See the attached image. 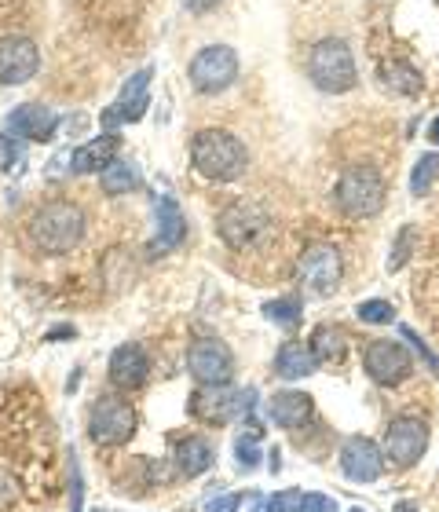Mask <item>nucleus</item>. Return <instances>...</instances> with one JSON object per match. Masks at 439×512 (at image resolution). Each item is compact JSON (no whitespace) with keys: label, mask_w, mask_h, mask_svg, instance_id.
I'll return each mask as SVG.
<instances>
[{"label":"nucleus","mask_w":439,"mask_h":512,"mask_svg":"<svg viewBox=\"0 0 439 512\" xmlns=\"http://www.w3.org/2000/svg\"><path fill=\"white\" fill-rule=\"evenodd\" d=\"M264 315H268V322L282 326V330H297L300 315H304V300H300L297 293H293V297L268 300V304H264Z\"/></svg>","instance_id":"393cba45"},{"label":"nucleus","mask_w":439,"mask_h":512,"mask_svg":"<svg viewBox=\"0 0 439 512\" xmlns=\"http://www.w3.org/2000/svg\"><path fill=\"white\" fill-rule=\"evenodd\" d=\"M191 161L205 180L231 183L249 169V150L242 139L224 128H205L191 139Z\"/></svg>","instance_id":"f03ea898"},{"label":"nucleus","mask_w":439,"mask_h":512,"mask_svg":"<svg viewBox=\"0 0 439 512\" xmlns=\"http://www.w3.org/2000/svg\"><path fill=\"white\" fill-rule=\"evenodd\" d=\"M297 278L311 297H333V289L341 282V253L333 246H326V242H315V246H308L300 253Z\"/></svg>","instance_id":"9d476101"},{"label":"nucleus","mask_w":439,"mask_h":512,"mask_svg":"<svg viewBox=\"0 0 439 512\" xmlns=\"http://www.w3.org/2000/svg\"><path fill=\"white\" fill-rule=\"evenodd\" d=\"M140 183V172H136V165L132 161H110L107 169H103V191L107 194H129L132 187Z\"/></svg>","instance_id":"a878e982"},{"label":"nucleus","mask_w":439,"mask_h":512,"mask_svg":"<svg viewBox=\"0 0 439 512\" xmlns=\"http://www.w3.org/2000/svg\"><path fill=\"white\" fill-rule=\"evenodd\" d=\"M308 77L315 81L319 92H352L359 74H355V59L348 52V44L337 37H326L308 52Z\"/></svg>","instance_id":"39448f33"},{"label":"nucleus","mask_w":439,"mask_h":512,"mask_svg":"<svg viewBox=\"0 0 439 512\" xmlns=\"http://www.w3.org/2000/svg\"><path fill=\"white\" fill-rule=\"evenodd\" d=\"M392 512H418V505H414V502H396V509H392Z\"/></svg>","instance_id":"4c0bfd02"},{"label":"nucleus","mask_w":439,"mask_h":512,"mask_svg":"<svg viewBox=\"0 0 439 512\" xmlns=\"http://www.w3.org/2000/svg\"><path fill=\"white\" fill-rule=\"evenodd\" d=\"M410 242H414V227H403L399 231V242L392 246V260H388V271H399V267L407 264V256H410Z\"/></svg>","instance_id":"2f4dec72"},{"label":"nucleus","mask_w":439,"mask_h":512,"mask_svg":"<svg viewBox=\"0 0 439 512\" xmlns=\"http://www.w3.org/2000/svg\"><path fill=\"white\" fill-rule=\"evenodd\" d=\"M341 472L352 483H374V480H381V472H385V450L377 447L374 439H366V436L344 439V447H341Z\"/></svg>","instance_id":"2eb2a0df"},{"label":"nucleus","mask_w":439,"mask_h":512,"mask_svg":"<svg viewBox=\"0 0 439 512\" xmlns=\"http://www.w3.org/2000/svg\"><path fill=\"white\" fill-rule=\"evenodd\" d=\"M315 410V399L308 392H275L268 399V417L279 428H300Z\"/></svg>","instance_id":"aec40b11"},{"label":"nucleus","mask_w":439,"mask_h":512,"mask_svg":"<svg viewBox=\"0 0 439 512\" xmlns=\"http://www.w3.org/2000/svg\"><path fill=\"white\" fill-rule=\"evenodd\" d=\"M150 77H154V70L150 66H143L140 74H132L125 85H121L118 99L110 103L107 110H103V128H121V125H136V121L147 114V103H150Z\"/></svg>","instance_id":"f8f14e48"},{"label":"nucleus","mask_w":439,"mask_h":512,"mask_svg":"<svg viewBox=\"0 0 439 512\" xmlns=\"http://www.w3.org/2000/svg\"><path fill=\"white\" fill-rule=\"evenodd\" d=\"M439 180V154H425V158H418V165H414V172H410V191L425 194L432 187V183Z\"/></svg>","instance_id":"bb28decb"},{"label":"nucleus","mask_w":439,"mask_h":512,"mask_svg":"<svg viewBox=\"0 0 439 512\" xmlns=\"http://www.w3.org/2000/svg\"><path fill=\"white\" fill-rule=\"evenodd\" d=\"M172 461H176V469L183 472V476H202V472L213 469V447H209V439L202 436H180L172 439Z\"/></svg>","instance_id":"6ab92c4d"},{"label":"nucleus","mask_w":439,"mask_h":512,"mask_svg":"<svg viewBox=\"0 0 439 512\" xmlns=\"http://www.w3.org/2000/svg\"><path fill=\"white\" fill-rule=\"evenodd\" d=\"M333 202H337V209L344 216H352V220L377 216L385 209V180L377 176V169H366V165L344 169V176L333 187Z\"/></svg>","instance_id":"20e7f679"},{"label":"nucleus","mask_w":439,"mask_h":512,"mask_svg":"<svg viewBox=\"0 0 439 512\" xmlns=\"http://www.w3.org/2000/svg\"><path fill=\"white\" fill-rule=\"evenodd\" d=\"M238 509H242V494H235V491L205 502V512H238Z\"/></svg>","instance_id":"72a5a7b5"},{"label":"nucleus","mask_w":439,"mask_h":512,"mask_svg":"<svg viewBox=\"0 0 439 512\" xmlns=\"http://www.w3.org/2000/svg\"><path fill=\"white\" fill-rule=\"evenodd\" d=\"M187 370L198 384H227L235 374V355L220 341H194L187 352Z\"/></svg>","instance_id":"4468645a"},{"label":"nucleus","mask_w":439,"mask_h":512,"mask_svg":"<svg viewBox=\"0 0 439 512\" xmlns=\"http://www.w3.org/2000/svg\"><path fill=\"white\" fill-rule=\"evenodd\" d=\"M187 74H191V85L198 88L202 96H216V92H224V88L235 85L238 55L231 52L227 44H209V48H202V52L191 59Z\"/></svg>","instance_id":"6e6552de"},{"label":"nucleus","mask_w":439,"mask_h":512,"mask_svg":"<svg viewBox=\"0 0 439 512\" xmlns=\"http://www.w3.org/2000/svg\"><path fill=\"white\" fill-rule=\"evenodd\" d=\"M311 352H315L319 363H341L344 352H348V337H344V330L326 322V326H319V330L311 333Z\"/></svg>","instance_id":"5701e85b"},{"label":"nucleus","mask_w":439,"mask_h":512,"mask_svg":"<svg viewBox=\"0 0 439 512\" xmlns=\"http://www.w3.org/2000/svg\"><path fill=\"white\" fill-rule=\"evenodd\" d=\"M399 333H403V337H407V341L414 344V352H418L421 359H425V363H429L432 370H436V374H439V359H436V352H432L429 344L421 341V337H418V333H414V330H410V326H399Z\"/></svg>","instance_id":"473e14b6"},{"label":"nucleus","mask_w":439,"mask_h":512,"mask_svg":"<svg viewBox=\"0 0 439 512\" xmlns=\"http://www.w3.org/2000/svg\"><path fill=\"white\" fill-rule=\"evenodd\" d=\"M235 458H238V465H242V469H257L260 465V447H257V439L253 436H242L235 443Z\"/></svg>","instance_id":"7c9ffc66"},{"label":"nucleus","mask_w":439,"mask_h":512,"mask_svg":"<svg viewBox=\"0 0 439 512\" xmlns=\"http://www.w3.org/2000/svg\"><path fill=\"white\" fill-rule=\"evenodd\" d=\"M363 370L370 374V381L381 388H396L414 374V359L399 341H370L363 348Z\"/></svg>","instance_id":"9b49d317"},{"label":"nucleus","mask_w":439,"mask_h":512,"mask_svg":"<svg viewBox=\"0 0 439 512\" xmlns=\"http://www.w3.org/2000/svg\"><path fill=\"white\" fill-rule=\"evenodd\" d=\"M300 512H337V502H333L330 494H304Z\"/></svg>","instance_id":"f704fd0d"},{"label":"nucleus","mask_w":439,"mask_h":512,"mask_svg":"<svg viewBox=\"0 0 439 512\" xmlns=\"http://www.w3.org/2000/svg\"><path fill=\"white\" fill-rule=\"evenodd\" d=\"M85 209L74 202H48L41 205L37 213L30 216V242L37 253L44 256H63L70 249L81 246V238H85Z\"/></svg>","instance_id":"f257e3e1"},{"label":"nucleus","mask_w":439,"mask_h":512,"mask_svg":"<svg viewBox=\"0 0 439 512\" xmlns=\"http://www.w3.org/2000/svg\"><path fill=\"white\" fill-rule=\"evenodd\" d=\"M110 161H118V136L103 132L99 139H88L85 147H77L70 154V169L74 172H103Z\"/></svg>","instance_id":"412c9836"},{"label":"nucleus","mask_w":439,"mask_h":512,"mask_svg":"<svg viewBox=\"0 0 439 512\" xmlns=\"http://www.w3.org/2000/svg\"><path fill=\"white\" fill-rule=\"evenodd\" d=\"M271 231H275L271 213L260 202H253V198H238V202H231L224 213L216 216V235L224 238L231 249H238V253L257 249Z\"/></svg>","instance_id":"7ed1b4c3"},{"label":"nucleus","mask_w":439,"mask_h":512,"mask_svg":"<svg viewBox=\"0 0 439 512\" xmlns=\"http://www.w3.org/2000/svg\"><path fill=\"white\" fill-rule=\"evenodd\" d=\"M4 125H8V132L15 139H26V143H44V139L55 136V128H59V114L48 107H41V103H22V107H15L4 118Z\"/></svg>","instance_id":"dca6fc26"},{"label":"nucleus","mask_w":439,"mask_h":512,"mask_svg":"<svg viewBox=\"0 0 439 512\" xmlns=\"http://www.w3.org/2000/svg\"><path fill=\"white\" fill-rule=\"evenodd\" d=\"M70 512H85V480H81L77 454L70 458Z\"/></svg>","instance_id":"c85d7f7f"},{"label":"nucleus","mask_w":439,"mask_h":512,"mask_svg":"<svg viewBox=\"0 0 439 512\" xmlns=\"http://www.w3.org/2000/svg\"><path fill=\"white\" fill-rule=\"evenodd\" d=\"M110 384H118V388H125V392H132V388H143L150 377V359L147 352H143L140 344H121L118 352L110 355Z\"/></svg>","instance_id":"a211bd4d"},{"label":"nucleus","mask_w":439,"mask_h":512,"mask_svg":"<svg viewBox=\"0 0 439 512\" xmlns=\"http://www.w3.org/2000/svg\"><path fill=\"white\" fill-rule=\"evenodd\" d=\"M381 77H385L388 88H396V92H403V96H418L421 85H425L421 74L407 63V59H385V63H381Z\"/></svg>","instance_id":"b1692460"},{"label":"nucleus","mask_w":439,"mask_h":512,"mask_svg":"<svg viewBox=\"0 0 439 512\" xmlns=\"http://www.w3.org/2000/svg\"><path fill=\"white\" fill-rule=\"evenodd\" d=\"M41 70V52L30 37L11 33L0 37V85H26Z\"/></svg>","instance_id":"ddd939ff"},{"label":"nucleus","mask_w":439,"mask_h":512,"mask_svg":"<svg viewBox=\"0 0 439 512\" xmlns=\"http://www.w3.org/2000/svg\"><path fill=\"white\" fill-rule=\"evenodd\" d=\"M183 4H187V8H191L194 15H202V11H213L216 4H220V0H183Z\"/></svg>","instance_id":"c9c22d12"},{"label":"nucleus","mask_w":439,"mask_h":512,"mask_svg":"<svg viewBox=\"0 0 439 512\" xmlns=\"http://www.w3.org/2000/svg\"><path fill=\"white\" fill-rule=\"evenodd\" d=\"M257 406V388H231L227 384H198V392L191 395V410L209 425H220V421H231V417H246L253 414Z\"/></svg>","instance_id":"423d86ee"},{"label":"nucleus","mask_w":439,"mask_h":512,"mask_svg":"<svg viewBox=\"0 0 439 512\" xmlns=\"http://www.w3.org/2000/svg\"><path fill=\"white\" fill-rule=\"evenodd\" d=\"M429 450V425L414 414L396 417L385 432V461L392 469H410L418 465L421 454Z\"/></svg>","instance_id":"1a4fd4ad"},{"label":"nucleus","mask_w":439,"mask_h":512,"mask_svg":"<svg viewBox=\"0 0 439 512\" xmlns=\"http://www.w3.org/2000/svg\"><path fill=\"white\" fill-rule=\"evenodd\" d=\"M429 139H432V143H436V147H439V118L432 121V128H429Z\"/></svg>","instance_id":"58836bf2"},{"label":"nucleus","mask_w":439,"mask_h":512,"mask_svg":"<svg viewBox=\"0 0 439 512\" xmlns=\"http://www.w3.org/2000/svg\"><path fill=\"white\" fill-rule=\"evenodd\" d=\"M348 512H366V509H348Z\"/></svg>","instance_id":"ea45409f"},{"label":"nucleus","mask_w":439,"mask_h":512,"mask_svg":"<svg viewBox=\"0 0 439 512\" xmlns=\"http://www.w3.org/2000/svg\"><path fill=\"white\" fill-rule=\"evenodd\" d=\"M300 502H304V494L293 487V491H279L275 498H268L264 512H300Z\"/></svg>","instance_id":"c756f323"},{"label":"nucleus","mask_w":439,"mask_h":512,"mask_svg":"<svg viewBox=\"0 0 439 512\" xmlns=\"http://www.w3.org/2000/svg\"><path fill=\"white\" fill-rule=\"evenodd\" d=\"M282 469V454H279V447L271 450V472H279Z\"/></svg>","instance_id":"e433bc0d"},{"label":"nucleus","mask_w":439,"mask_h":512,"mask_svg":"<svg viewBox=\"0 0 439 512\" xmlns=\"http://www.w3.org/2000/svg\"><path fill=\"white\" fill-rule=\"evenodd\" d=\"M154 220H158V231H154V238H150L147 253L150 256L172 253V249L187 238V220H183V209L176 205V198L161 194L158 202H154Z\"/></svg>","instance_id":"f3484780"},{"label":"nucleus","mask_w":439,"mask_h":512,"mask_svg":"<svg viewBox=\"0 0 439 512\" xmlns=\"http://www.w3.org/2000/svg\"><path fill=\"white\" fill-rule=\"evenodd\" d=\"M315 366H319V359L311 352V344L304 341H286L275 352V374L286 377V381H300V377L315 374Z\"/></svg>","instance_id":"4be33fe9"},{"label":"nucleus","mask_w":439,"mask_h":512,"mask_svg":"<svg viewBox=\"0 0 439 512\" xmlns=\"http://www.w3.org/2000/svg\"><path fill=\"white\" fill-rule=\"evenodd\" d=\"M359 322L366 326H388V322H396V308L388 304V300H363L359 308H355Z\"/></svg>","instance_id":"cd10ccee"},{"label":"nucleus","mask_w":439,"mask_h":512,"mask_svg":"<svg viewBox=\"0 0 439 512\" xmlns=\"http://www.w3.org/2000/svg\"><path fill=\"white\" fill-rule=\"evenodd\" d=\"M136 432V410L121 395H99L88 410V436L96 447H121Z\"/></svg>","instance_id":"0eeeda50"}]
</instances>
